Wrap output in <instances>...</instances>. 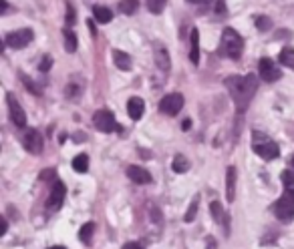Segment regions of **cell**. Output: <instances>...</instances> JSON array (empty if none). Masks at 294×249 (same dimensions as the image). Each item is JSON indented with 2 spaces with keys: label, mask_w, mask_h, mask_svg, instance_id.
Returning <instances> with one entry per match:
<instances>
[{
  "label": "cell",
  "mask_w": 294,
  "mask_h": 249,
  "mask_svg": "<svg viewBox=\"0 0 294 249\" xmlns=\"http://www.w3.org/2000/svg\"><path fill=\"white\" fill-rule=\"evenodd\" d=\"M226 89L230 91L234 103H236V111L244 113L250 105V101L254 99L256 89H258V79L256 74H246V76H230L224 81Z\"/></svg>",
  "instance_id": "obj_1"
},
{
  "label": "cell",
  "mask_w": 294,
  "mask_h": 249,
  "mask_svg": "<svg viewBox=\"0 0 294 249\" xmlns=\"http://www.w3.org/2000/svg\"><path fill=\"white\" fill-rule=\"evenodd\" d=\"M242 48H244V41L242 36L234 30V28H224L222 32V41H220V54L222 56H228L232 61H238L240 54H242Z\"/></svg>",
  "instance_id": "obj_2"
},
{
  "label": "cell",
  "mask_w": 294,
  "mask_h": 249,
  "mask_svg": "<svg viewBox=\"0 0 294 249\" xmlns=\"http://www.w3.org/2000/svg\"><path fill=\"white\" fill-rule=\"evenodd\" d=\"M252 149L256 151V155H260L264 161H272V159H276L280 155L278 145L272 139H268L264 133H258V131L252 133Z\"/></svg>",
  "instance_id": "obj_3"
},
{
  "label": "cell",
  "mask_w": 294,
  "mask_h": 249,
  "mask_svg": "<svg viewBox=\"0 0 294 249\" xmlns=\"http://www.w3.org/2000/svg\"><path fill=\"white\" fill-rule=\"evenodd\" d=\"M34 39V34H32V30L30 28H21V30H12V32H8L6 34V39H4V45L8 46V48H25V46L30 45V41Z\"/></svg>",
  "instance_id": "obj_4"
},
{
  "label": "cell",
  "mask_w": 294,
  "mask_h": 249,
  "mask_svg": "<svg viewBox=\"0 0 294 249\" xmlns=\"http://www.w3.org/2000/svg\"><path fill=\"white\" fill-rule=\"evenodd\" d=\"M93 125H95V129L101 131V133L121 131V127L117 125V121H115L113 113H109V111H97V113L93 114Z\"/></svg>",
  "instance_id": "obj_5"
},
{
  "label": "cell",
  "mask_w": 294,
  "mask_h": 249,
  "mask_svg": "<svg viewBox=\"0 0 294 249\" xmlns=\"http://www.w3.org/2000/svg\"><path fill=\"white\" fill-rule=\"evenodd\" d=\"M181 109H183V94H179V92L166 94L159 103V111L163 114H170V117H175Z\"/></svg>",
  "instance_id": "obj_6"
},
{
  "label": "cell",
  "mask_w": 294,
  "mask_h": 249,
  "mask_svg": "<svg viewBox=\"0 0 294 249\" xmlns=\"http://www.w3.org/2000/svg\"><path fill=\"white\" fill-rule=\"evenodd\" d=\"M274 215L280 219V221H290L294 217V199L292 197H288V195H284L282 193V197L274 203Z\"/></svg>",
  "instance_id": "obj_7"
},
{
  "label": "cell",
  "mask_w": 294,
  "mask_h": 249,
  "mask_svg": "<svg viewBox=\"0 0 294 249\" xmlns=\"http://www.w3.org/2000/svg\"><path fill=\"white\" fill-rule=\"evenodd\" d=\"M6 103H8V113H10V119L16 127H26V113L23 111L21 103L16 101V97L12 92L6 94Z\"/></svg>",
  "instance_id": "obj_8"
},
{
  "label": "cell",
  "mask_w": 294,
  "mask_h": 249,
  "mask_svg": "<svg viewBox=\"0 0 294 249\" xmlns=\"http://www.w3.org/2000/svg\"><path fill=\"white\" fill-rule=\"evenodd\" d=\"M23 145L28 153L32 155H41L43 153V135L36 129H28L23 137Z\"/></svg>",
  "instance_id": "obj_9"
},
{
  "label": "cell",
  "mask_w": 294,
  "mask_h": 249,
  "mask_svg": "<svg viewBox=\"0 0 294 249\" xmlns=\"http://www.w3.org/2000/svg\"><path fill=\"white\" fill-rule=\"evenodd\" d=\"M65 195H67V187H65L61 181L52 183L49 201H47V209H50V211H59L61 205H63V201H65Z\"/></svg>",
  "instance_id": "obj_10"
},
{
  "label": "cell",
  "mask_w": 294,
  "mask_h": 249,
  "mask_svg": "<svg viewBox=\"0 0 294 249\" xmlns=\"http://www.w3.org/2000/svg\"><path fill=\"white\" fill-rule=\"evenodd\" d=\"M258 74H260V79L266 81V83H274V81H278V79L282 76L280 68L276 67L270 59H262V61H260V65H258Z\"/></svg>",
  "instance_id": "obj_11"
},
{
  "label": "cell",
  "mask_w": 294,
  "mask_h": 249,
  "mask_svg": "<svg viewBox=\"0 0 294 249\" xmlns=\"http://www.w3.org/2000/svg\"><path fill=\"white\" fill-rule=\"evenodd\" d=\"M127 177L131 179L133 183H137V185H145V183H151V173L143 169V167H137V165H129L127 167Z\"/></svg>",
  "instance_id": "obj_12"
},
{
  "label": "cell",
  "mask_w": 294,
  "mask_h": 249,
  "mask_svg": "<svg viewBox=\"0 0 294 249\" xmlns=\"http://www.w3.org/2000/svg\"><path fill=\"white\" fill-rule=\"evenodd\" d=\"M236 177H238L236 167H228L226 171V199L228 201L236 199Z\"/></svg>",
  "instance_id": "obj_13"
},
{
  "label": "cell",
  "mask_w": 294,
  "mask_h": 249,
  "mask_svg": "<svg viewBox=\"0 0 294 249\" xmlns=\"http://www.w3.org/2000/svg\"><path fill=\"white\" fill-rule=\"evenodd\" d=\"M143 111H145V103L139 99V97H131L127 101V113L133 121H139L143 117Z\"/></svg>",
  "instance_id": "obj_14"
},
{
  "label": "cell",
  "mask_w": 294,
  "mask_h": 249,
  "mask_svg": "<svg viewBox=\"0 0 294 249\" xmlns=\"http://www.w3.org/2000/svg\"><path fill=\"white\" fill-rule=\"evenodd\" d=\"M155 65L159 70H163V72H168L170 68H172V61H170V54H168V50L163 48V46H155Z\"/></svg>",
  "instance_id": "obj_15"
},
{
  "label": "cell",
  "mask_w": 294,
  "mask_h": 249,
  "mask_svg": "<svg viewBox=\"0 0 294 249\" xmlns=\"http://www.w3.org/2000/svg\"><path fill=\"white\" fill-rule=\"evenodd\" d=\"M190 61L197 65L199 63V30L192 28L190 32Z\"/></svg>",
  "instance_id": "obj_16"
},
{
  "label": "cell",
  "mask_w": 294,
  "mask_h": 249,
  "mask_svg": "<svg viewBox=\"0 0 294 249\" xmlns=\"http://www.w3.org/2000/svg\"><path fill=\"white\" fill-rule=\"evenodd\" d=\"M280 179H282V187H284V195L294 199V171H290V169L284 171Z\"/></svg>",
  "instance_id": "obj_17"
},
{
  "label": "cell",
  "mask_w": 294,
  "mask_h": 249,
  "mask_svg": "<svg viewBox=\"0 0 294 249\" xmlns=\"http://www.w3.org/2000/svg\"><path fill=\"white\" fill-rule=\"evenodd\" d=\"M113 61H115L117 68H121V70H129L131 68V56L127 52H123V50H113Z\"/></svg>",
  "instance_id": "obj_18"
},
{
  "label": "cell",
  "mask_w": 294,
  "mask_h": 249,
  "mask_svg": "<svg viewBox=\"0 0 294 249\" xmlns=\"http://www.w3.org/2000/svg\"><path fill=\"white\" fill-rule=\"evenodd\" d=\"M63 36H65V50L67 52H75L77 50V34H75L71 28H65L63 30Z\"/></svg>",
  "instance_id": "obj_19"
},
{
  "label": "cell",
  "mask_w": 294,
  "mask_h": 249,
  "mask_svg": "<svg viewBox=\"0 0 294 249\" xmlns=\"http://www.w3.org/2000/svg\"><path fill=\"white\" fill-rule=\"evenodd\" d=\"M93 231H95V223H85V225L79 229V239L85 243V245H89L91 243V237H93Z\"/></svg>",
  "instance_id": "obj_20"
},
{
  "label": "cell",
  "mask_w": 294,
  "mask_h": 249,
  "mask_svg": "<svg viewBox=\"0 0 294 249\" xmlns=\"http://www.w3.org/2000/svg\"><path fill=\"white\" fill-rule=\"evenodd\" d=\"M280 65H284V67H288V68H292L294 70V48H282L280 50Z\"/></svg>",
  "instance_id": "obj_21"
},
{
  "label": "cell",
  "mask_w": 294,
  "mask_h": 249,
  "mask_svg": "<svg viewBox=\"0 0 294 249\" xmlns=\"http://www.w3.org/2000/svg\"><path fill=\"white\" fill-rule=\"evenodd\" d=\"M93 16L97 18L99 23L105 24L113 18V12H111L109 8H105V6H95V8H93Z\"/></svg>",
  "instance_id": "obj_22"
},
{
  "label": "cell",
  "mask_w": 294,
  "mask_h": 249,
  "mask_svg": "<svg viewBox=\"0 0 294 249\" xmlns=\"http://www.w3.org/2000/svg\"><path fill=\"white\" fill-rule=\"evenodd\" d=\"M137 8H139V0H121L119 2V10H121L123 14H135L137 12Z\"/></svg>",
  "instance_id": "obj_23"
},
{
  "label": "cell",
  "mask_w": 294,
  "mask_h": 249,
  "mask_svg": "<svg viewBox=\"0 0 294 249\" xmlns=\"http://www.w3.org/2000/svg\"><path fill=\"white\" fill-rule=\"evenodd\" d=\"M172 167L175 173H186V171L190 169V161L183 157V155H175V157H173Z\"/></svg>",
  "instance_id": "obj_24"
},
{
  "label": "cell",
  "mask_w": 294,
  "mask_h": 249,
  "mask_svg": "<svg viewBox=\"0 0 294 249\" xmlns=\"http://www.w3.org/2000/svg\"><path fill=\"white\" fill-rule=\"evenodd\" d=\"M73 169L77 173H87L89 171V157L87 155H77L73 159Z\"/></svg>",
  "instance_id": "obj_25"
},
{
  "label": "cell",
  "mask_w": 294,
  "mask_h": 249,
  "mask_svg": "<svg viewBox=\"0 0 294 249\" xmlns=\"http://www.w3.org/2000/svg\"><path fill=\"white\" fill-rule=\"evenodd\" d=\"M197 207H199V197H194V201L190 203V207H188V211H186V217H183V221L186 223H192L194 219H196V213H197Z\"/></svg>",
  "instance_id": "obj_26"
},
{
  "label": "cell",
  "mask_w": 294,
  "mask_h": 249,
  "mask_svg": "<svg viewBox=\"0 0 294 249\" xmlns=\"http://www.w3.org/2000/svg\"><path fill=\"white\" fill-rule=\"evenodd\" d=\"M166 2H168V0H147V8H149V12H153V14H161L163 8H166Z\"/></svg>",
  "instance_id": "obj_27"
},
{
  "label": "cell",
  "mask_w": 294,
  "mask_h": 249,
  "mask_svg": "<svg viewBox=\"0 0 294 249\" xmlns=\"http://www.w3.org/2000/svg\"><path fill=\"white\" fill-rule=\"evenodd\" d=\"M212 215H214V221L216 223H222L224 221V211H222V205L218 201L212 203Z\"/></svg>",
  "instance_id": "obj_28"
},
{
  "label": "cell",
  "mask_w": 294,
  "mask_h": 249,
  "mask_svg": "<svg viewBox=\"0 0 294 249\" xmlns=\"http://www.w3.org/2000/svg\"><path fill=\"white\" fill-rule=\"evenodd\" d=\"M270 26H272V21H270L268 16H258V18H256V28H258V30L266 32V30H270Z\"/></svg>",
  "instance_id": "obj_29"
},
{
  "label": "cell",
  "mask_w": 294,
  "mask_h": 249,
  "mask_svg": "<svg viewBox=\"0 0 294 249\" xmlns=\"http://www.w3.org/2000/svg\"><path fill=\"white\" fill-rule=\"evenodd\" d=\"M21 79H23V83H25V85H26V89H28V91L34 92V94H39V89L34 87V83H30V81H28V76H25V74H21Z\"/></svg>",
  "instance_id": "obj_30"
},
{
  "label": "cell",
  "mask_w": 294,
  "mask_h": 249,
  "mask_svg": "<svg viewBox=\"0 0 294 249\" xmlns=\"http://www.w3.org/2000/svg\"><path fill=\"white\" fill-rule=\"evenodd\" d=\"M52 67V61H50V56H45V59H43V63H41V72H47V70H49V68Z\"/></svg>",
  "instance_id": "obj_31"
},
{
  "label": "cell",
  "mask_w": 294,
  "mask_h": 249,
  "mask_svg": "<svg viewBox=\"0 0 294 249\" xmlns=\"http://www.w3.org/2000/svg\"><path fill=\"white\" fill-rule=\"evenodd\" d=\"M123 249H143V247H141L139 243H135V241H131V243H125V245H123Z\"/></svg>",
  "instance_id": "obj_32"
},
{
  "label": "cell",
  "mask_w": 294,
  "mask_h": 249,
  "mask_svg": "<svg viewBox=\"0 0 294 249\" xmlns=\"http://www.w3.org/2000/svg\"><path fill=\"white\" fill-rule=\"evenodd\" d=\"M73 23H75V10H73V6H69V21H67V24L71 26Z\"/></svg>",
  "instance_id": "obj_33"
},
{
  "label": "cell",
  "mask_w": 294,
  "mask_h": 249,
  "mask_svg": "<svg viewBox=\"0 0 294 249\" xmlns=\"http://www.w3.org/2000/svg\"><path fill=\"white\" fill-rule=\"evenodd\" d=\"M224 10H226V2H224V0H220V2H218L216 12H218V14H224Z\"/></svg>",
  "instance_id": "obj_34"
},
{
  "label": "cell",
  "mask_w": 294,
  "mask_h": 249,
  "mask_svg": "<svg viewBox=\"0 0 294 249\" xmlns=\"http://www.w3.org/2000/svg\"><path fill=\"white\" fill-rule=\"evenodd\" d=\"M190 127H192V121H190V119H186V121L181 123V129H183V131H188Z\"/></svg>",
  "instance_id": "obj_35"
},
{
  "label": "cell",
  "mask_w": 294,
  "mask_h": 249,
  "mask_svg": "<svg viewBox=\"0 0 294 249\" xmlns=\"http://www.w3.org/2000/svg\"><path fill=\"white\" fill-rule=\"evenodd\" d=\"M6 10H8V2H6V0H2V8H0V12H2V14H6Z\"/></svg>",
  "instance_id": "obj_36"
},
{
  "label": "cell",
  "mask_w": 294,
  "mask_h": 249,
  "mask_svg": "<svg viewBox=\"0 0 294 249\" xmlns=\"http://www.w3.org/2000/svg\"><path fill=\"white\" fill-rule=\"evenodd\" d=\"M206 249H216V241H214V239H208V245H206Z\"/></svg>",
  "instance_id": "obj_37"
},
{
  "label": "cell",
  "mask_w": 294,
  "mask_h": 249,
  "mask_svg": "<svg viewBox=\"0 0 294 249\" xmlns=\"http://www.w3.org/2000/svg\"><path fill=\"white\" fill-rule=\"evenodd\" d=\"M6 231H8V221H6V219H2V235H4Z\"/></svg>",
  "instance_id": "obj_38"
},
{
  "label": "cell",
  "mask_w": 294,
  "mask_h": 249,
  "mask_svg": "<svg viewBox=\"0 0 294 249\" xmlns=\"http://www.w3.org/2000/svg\"><path fill=\"white\" fill-rule=\"evenodd\" d=\"M188 2H194V4H204V2H210V0H188Z\"/></svg>",
  "instance_id": "obj_39"
},
{
  "label": "cell",
  "mask_w": 294,
  "mask_h": 249,
  "mask_svg": "<svg viewBox=\"0 0 294 249\" xmlns=\"http://www.w3.org/2000/svg\"><path fill=\"white\" fill-rule=\"evenodd\" d=\"M49 249H67V247H63V245H54V247H49Z\"/></svg>",
  "instance_id": "obj_40"
},
{
  "label": "cell",
  "mask_w": 294,
  "mask_h": 249,
  "mask_svg": "<svg viewBox=\"0 0 294 249\" xmlns=\"http://www.w3.org/2000/svg\"><path fill=\"white\" fill-rule=\"evenodd\" d=\"M290 171H294V157H292V161H290Z\"/></svg>",
  "instance_id": "obj_41"
}]
</instances>
